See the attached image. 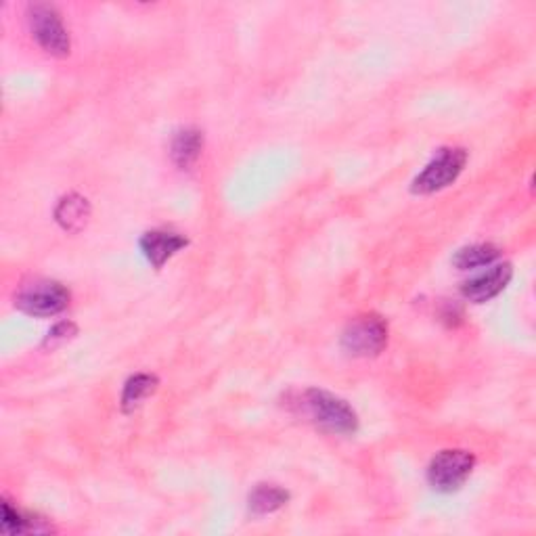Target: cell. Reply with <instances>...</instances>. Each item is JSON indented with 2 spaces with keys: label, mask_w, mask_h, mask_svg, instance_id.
Here are the masks:
<instances>
[{
  "label": "cell",
  "mask_w": 536,
  "mask_h": 536,
  "mask_svg": "<svg viewBox=\"0 0 536 536\" xmlns=\"http://www.w3.org/2000/svg\"><path fill=\"white\" fill-rule=\"evenodd\" d=\"M289 493L281 486L275 484H258L250 493V511L256 516H266V513H275L283 505H287Z\"/></svg>",
  "instance_id": "8fae6325"
},
{
  "label": "cell",
  "mask_w": 536,
  "mask_h": 536,
  "mask_svg": "<svg viewBox=\"0 0 536 536\" xmlns=\"http://www.w3.org/2000/svg\"><path fill=\"white\" fill-rule=\"evenodd\" d=\"M28 17L32 36L44 51L55 57L70 55V34H67L61 15L53 5H32L28 9Z\"/></svg>",
  "instance_id": "5b68a950"
},
{
  "label": "cell",
  "mask_w": 536,
  "mask_h": 536,
  "mask_svg": "<svg viewBox=\"0 0 536 536\" xmlns=\"http://www.w3.org/2000/svg\"><path fill=\"white\" fill-rule=\"evenodd\" d=\"M88 218H91V204H88L86 197L70 193L59 199V204L55 208V220L67 233L82 231Z\"/></svg>",
  "instance_id": "9c48e42d"
},
{
  "label": "cell",
  "mask_w": 536,
  "mask_h": 536,
  "mask_svg": "<svg viewBox=\"0 0 536 536\" xmlns=\"http://www.w3.org/2000/svg\"><path fill=\"white\" fill-rule=\"evenodd\" d=\"M204 149V134L197 128H183L174 134L170 155L178 168L189 170Z\"/></svg>",
  "instance_id": "30bf717a"
},
{
  "label": "cell",
  "mask_w": 536,
  "mask_h": 536,
  "mask_svg": "<svg viewBox=\"0 0 536 536\" xmlns=\"http://www.w3.org/2000/svg\"><path fill=\"white\" fill-rule=\"evenodd\" d=\"M388 344V323L379 315L352 319L342 333V348L352 356H377Z\"/></svg>",
  "instance_id": "3957f363"
},
{
  "label": "cell",
  "mask_w": 536,
  "mask_h": 536,
  "mask_svg": "<svg viewBox=\"0 0 536 536\" xmlns=\"http://www.w3.org/2000/svg\"><path fill=\"white\" fill-rule=\"evenodd\" d=\"M187 245H189L187 237L164 229L149 231L141 237V250L155 268H162L176 252H181Z\"/></svg>",
  "instance_id": "ba28073f"
},
{
  "label": "cell",
  "mask_w": 536,
  "mask_h": 536,
  "mask_svg": "<svg viewBox=\"0 0 536 536\" xmlns=\"http://www.w3.org/2000/svg\"><path fill=\"white\" fill-rule=\"evenodd\" d=\"M70 304V292L57 281H36L15 298V306L30 317H55Z\"/></svg>",
  "instance_id": "8992f818"
},
{
  "label": "cell",
  "mask_w": 536,
  "mask_h": 536,
  "mask_svg": "<svg viewBox=\"0 0 536 536\" xmlns=\"http://www.w3.org/2000/svg\"><path fill=\"white\" fill-rule=\"evenodd\" d=\"M158 377L155 375H147V373H139L130 377L126 386H124V394H122V409L124 413H130L137 409L141 402L158 390Z\"/></svg>",
  "instance_id": "7c38bea8"
},
{
  "label": "cell",
  "mask_w": 536,
  "mask_h": 536,
  "mask_svg": "<svg viewBox=\"0 0 536 536\" xmlns=\"http://www.w3.org/2000/svg\"><path fill=\"white\" fill-rule=\"evenodd\" d=\"M501 256V250L493 243H476L463 248L455 254L453 264L459 271H469V268H480L486 264H493Z\"/></svg>",
  "instance_id": "4fadbf2b"
},
{
  "label": "cell",
  "mask_w": 536,
  "mask_h": 536,
  "mask_svg": "<svg viewBox=\"0 0 536 536\" xmlns=\"http://www.w3.org/2000/svg\"><path fill=\"white\" fill-rule=\"evenodd\" d=\"M302 400L306 415L321 430L331 434H354L359 430V415H356L346 400L317 388L306 390Z\"/></svg>",
  "instance_id": "6da1fadb"
},
{
  "label": "cell",
  "mask_w": 536,
  "mask_h": 536,
  "mask_svg": "<svg viewBox=\"0 0 536 536\" xmlns=\"http://www.w3.org/2000/svg\"><path fill=\"white\" fill-rule=\"evenodd\" d=\"M513 275V268L509 262L497 264L490 268L488 273H482L474 279H469L461 285V296L474 304H482L499 296L503 289L509 285Z\"/></svg>",
  "instance_id": "52a82bcc"
},
{
  "label": "cell",
  "mask_w": 536,
  "mask_h": 536,
  "mask_svg": "<svg viewBox=\"0 0 536 536\" xmlns=\"http://www.w3.org/2000/svg\"><path fill=\"white\" fill-rule=\"evenodd\" d=\"M467 164V151L461 147L440 149L434 160L423 168V172L415 178L411 191L415 195H430L453 185Z\"/></svg>",
  "instance_id": "7a4b0ae2"
},
{
  "label": "cell",
  "mask_w": 536,
  "mask_h": 536,
  "mask_svg": "<svg viewBox=\"0 0 536 536\" xmlns=\"http://www.w3.org/2000/svg\"><path fill=\"white\" fill-rule=\"evenodd\" d=\"M72 335H76V325H74V323H59V325H55V327L49 331L47 342H44V344L65 342V340H70Z\"/></svg>",
  "instance_id": "5bb4252c"
},
{
  "label": "cell",
  "mask_w": 536,
  "mask_h": 536,
  "mask_svg": "<svg viewBox=\"0 0 536 536\" xmlns=\"http://www.w3.org/2000/svg\"><path fill=\"white\" fill-rule=\"evenodd\" d=\"M474 465L476 457L472 453L461 449L442 451L432 459L428 467V480L438 493H455L472 476Z\"/></svg>",
  "instance_id": "277c9868"
}]
</instances>
